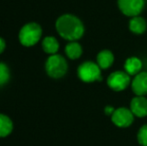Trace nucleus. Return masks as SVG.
I'll return each mask as SVG.
<instances>
[{"instance_id": "obj_1", "label": "nucleus", "mask_w": 147, "mask_h": 146, "mask_svg": "<svg viewBox=\"0 0 147 146\" xmlns=\"http://www.w3.org/2000/svg\"><path fill=\"white\" fill-rule=\"evenodd\" d=\"M56 30L62 38L76 41L84 34V25L78 17L72 14H64L56 20Z\"/></svg>"}, {"instance_id": "obj_2", "label": "nucleus", "mask_w": 147, "mask_h": 146, "mask_svg": "<svg viewBox=\"0 0 147 146\" xmlns=\"http://www.w3.org/2000/svg\"><path fill=\"white\" fill-rule=\"evenodd\" d=\"M46 72L52 78H61L68 70V64L66 59L58 54H53L48 57L45 64Z\"/></svg>"}, {"instance_id": "obj_3", "label": "nucleus", "mask_w": 147, "mask_h": 146, "mask_svg": "<svg viewBox=\"0 0 147 146\" xmlns=\"http://www.w3.org/2000/svg\"><path fill=\"white\" fill-rule=\"evenodd\" d=\"M42 35L40 25L34 22L27 23L21 28L19 32V41L24 46H33L39 41Z\"/></svg>"}, {"instance_id": "obj_4", "label": "nucleus", "mask_w": 147, "mask_h": 146, "mask_svg": "<svg viewBox=\"0 0 147 146\" xmlns=\"http://www.w3.org/2000/svg\"><path fill=\"white\" fill-rule=\"evenodd\" d=\"M78 77L80 80L86 83L95 81H101L102 75H101V68L97 63H94L92 61H86L83 62L78 67Z\"/></svg>"}, {"instance_id": "obj_5", "label": "nucleus", "mask_w": 147, "mask_h": 146, "mask_svg": "<svg viewBox=\"0 0 147 146\" xmlns=\"http://www.w3.org/2000/svg\"><path fill=\"white\" fill-rule=\"evenodd\" d=\"M118 8L126 16H139L145 5L144 0H118Z\"/></svg>"}, {"instance_id": "obj_6", "label": "nucleus", "mask_w": 147, "mask_h": 146, "mask_svg": "<svg viewBox=\"0 0 147 146\" xmlns=\"http://www.w3.org/2000/svg\"><path fill=\"white\" fill-rule=\"evenodd\" d=\"M107 84L114 91H123L130 85V75L125 71H115L108 76Z\"/></svg>"}, {"instance_id": "obj_7", "label": "nucleus", "mask_w": 147, "mask_h": 146, "mask_svg": "<svg viewBox=\"0 0 147 146\" xmlns=\"http://www.w3.org/2000/svg\"><path fill=\"white\" fill-rule=\"evenodd\" d=\"M111 121L113 124H115L117 127L125 128L133 123L134 121V114L132 111L128 108L120 107L115 109L113 114L111 115Z\"/></svg>"}, {"instance_id": "obj_8", "label": "nucleus", "mask_w": 147, "mask_h": 146, "mask_svg": "<svg viewBox=\"0 0 147 146\" xmlns=\"http://www.w3.org/2000/svg\"><path fill=\"white\" fill-rule=\"evenodd\" d=\"M131 88L136 96H145L147 94V72H140L134 76L131 81Z\"/></svg>"}, {"instance_id": "obj_9", "label": "nucleus", "mask_w": 147, "mask_h": 146, "mask_svg": "<svg viewBox=\"0 0 147 146\" xmlns=\"http://www.w3.org/2000/svg\"><path fill=\"white\" fill-rule=\"evenodd\" d=\"M130 110L134 116L139 118L147 116V99L144 96H136L132 98L130 102Z\"/></svg>"}, {"instance_id": "obj_10", "label": "nucleus", "mask_w": 147, "mask_h": 146, "mask_svg": "<svg viewBox=\"0 0 147 146\" xmlns=\"http://www.w3.org/2000/svg\"><path fill=\"white\" fill-rule=\"evenodd\" d=\"M142 68V62L138 57L132 56L126 59L124 63V69L125 72L128 73L130 76H135L138 73H140V70Z\"/></svg>"}, {"instance_id": "obj_11", "label": "nucleus", "mask_w": 147, "mask_h": 146, "mask_svg": "<svg viewBox=\"0 0 147 146\" xmlns=\"http://www.w3.org/2000/svg\"><path fill=\"white\" fill-rule=\"evenodd\" d=\"M97 64L101 69H108L114 62V55L108 49L100 51L97 54Z\"/></svg>"}, {"instance_id": "obj_12", "label": "nucleus", "mask_w": 147, "mask_h": 146, "mask_svg": "<svg viewBox=\"0 0 147 146\" xmlns=\"http://www.w3.org/2000/svg\"><path fill=\"white\" fill-rule=\"evenodd\" d=\"M147 23L145 19L140 16L132 17L129 21V30L134 34H142L145 32Z\"/></svg>"}, {"instance_id": "obj_13", "label": "nucleus", "mask_w": 147, "mask_h": 146, "mask_svg": "<svg viewBox=\"0 0 147 146\" xmlns=\"http://www.w3.org/2000/svg\"><path fill=\"white\" fill-rule=\"evenodd\" d=\"M42 48L44 52L48 53V54H56L59 49V43L55 37L47 36L42 41Z\"/></svg>"}, {"instance_id": "obj_14", "label": "nucleus", "mask_w": 147, "mask_h": 146, "mask_svg": "<svg viewBox=\"0 0 147 146\" xmlns=\"http://www.w3.org/2000/svg\"><path fill=\"white\" fill-rule=\"evenodd\" d=\"M82 46L76 41H70L65 47V53L70 59H78L82 54Z\"/></svg>"}, {"instance_id": "obj_15", "label": "nucleus", "mask_w": 147, "mask_h": 146, "mask_svg": "<svg viewBox=\"0 0 147 146\" xmlns=\"http://www.w3.org/2000/svg\"><path fill=\"white\" fill-rule=\"evenodd\" d=\"M13 123L11 119L4 114H0V137H6L12 132Z\"/></svg>"}, {"instance_id": "obj_16", "label": "nucleus", "mask_w": 147, "mask_h": 146, "mask_svg": "<svg viewBox=\"0 0 147 146\" xmlns=\"http://www.w3.org/2000/svg\"><path fill=\"white\" fill-rule=\"evenodd\" d=\"M10 78V71L6 64L0 62V86L4 85L8 82Z\"/></svg>"}, {"instance_id": "obj_17", "label": "nucleus", "mask_w": 147, "mask_h": 146, "mask_svg": "<svg viewBox=\"0 0 147 146\" xmlns=\"http://www.w3.org/2000/svg\"><path fill=\"white\" fill-rule=\"evenodd\" d=\"M137 140L141 146H147V124L143 125L137 133Z\"/></svg>"}, {"instance_id": "obj_18", "label": "nucleus", "mask_w": 147, "mask_h": 146, "mask_svg": "<svg viewBox=\"0 0 147 146\" xmlns=\"http://www.w3.org/2000/svg\"><path fill=\"white\" fill-rule=\"evenodd\" d=\"M114 111H115V108L113 107V106H111V105H108V106H106V107L104 108V112H105V114H106V115H110V116H111Z\"/></svg>"}, {"instance_id": "obj_19", "label": "nucleus", "mask_w": 147, "mask_h": 146, "mask_svg": "<svg viewBox=\"0 0 147 146\" xmlns=\"http://www.w3.org/2000/svg\"><path fill=\"white\" fill-rule=\"evenodd\" d=\"M5 46H6L5 41H4L3 38H1V37H0V54H1V53L4 51V49H5Z\"/></svg>"}]
</instances>
